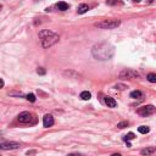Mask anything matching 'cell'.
<instances>
[{
    "label": "cell",
    "mask_w": 156,
    "mask_h": 156,
    "mask_svg": "<svg viewBox=\"0 0 156 156\" xmlns=\"http://www.w3.org/2000/svg\"><path fill=\"white\" fill-rule=\"evenodd\" d=\"M143 93H141L140 90H133L131 93V98L133 99H143Z\"/></svg>",
    "instance_id": "11"
},
{
    "label": "cell",
    "mask_w": 156,
    "mask_h": 156,
    "mask_svg": "<svg viewBox=\"0 0 156 156\" xmlns=\"http://www.w3.org/2000/svg\"><path fill=\"white\" fill-rule=\"evenodd\" d=\"M91 54L96 60H110L115 54V48L109 43H99L93 47Z\"/></svg>",
    "instance_id": "1"
},
{
    "label": "cell",
    "mask_w": 156,
    "mask_h": 156,
    "mask_svg": "<svg viewBox=\"0 0 156 156\" xmlns=\"http://www.w3.org/2000/svg\"><path fill=\"white\" fill-rule=\"evenodd\" d=\"M155 150H156V148H155Z\"/></svg>",
    "instance_id": "27"
},
{
    "label": "cell",
    "mask_w": 156,
    "mask_h": 156,
    "mask_svg": "<svg viewBox=\"0 0 156 156\" xmlns=\"http://www.w3.org/2000/svg\"><path fill=\"white\" fill-rule=\"evenodd\" d=\"M155 111H156V107L154 105H145V106L139 107L137 112H138V115H140V116L146 117V116H149V115H153Z\"/></svg>",
    "instance_id": "5"
},
{
    "label": "cell",
    "mask_w": 156,
    "mask_h": 156,
    "mask_svg": "<svg viewBox=\"0 0 156 156\" xmlns=\"http://www.w3.org/2000/svg\"><path fill=\"white\" fill-rule=\"evenodd\" d=\"M53 125H54V117L51 116V115H45V116L43 117V126L49 128Z\"/></svg>",
    "instance_id": "8"
},
{
    "label": "cell",
    "mask_w": 156,
    "mask_h": 156,
    "mask_svg": "<svg viewBox=\"0 0 156 156\" xmlns=\"http://www.w3.org/2000/svg\"><path fill=\"white\" fill-rule=\"evenodd\" d=\"M135 138V135H134V133H128L127 135H125L123 137V140H126V141H128V140H132V139H134Z\"/></svg>",
    "instance_id": "18"
},
{
    "label": "cell",
    "mask_w": 156,
    "mask_h": 156,
    "mask_svg": "<svg viewBox=\"0 0 156 156\" xmlns=\"http://www.w3.org/2000/svg\"><path fill=\"white\" fill-rule=\"evenodd\" d=\"M146 79H148L150 83H156V75L155 73H149L148 77H146Z\"/></svg>",
    "instance_id": "15"
},
{
    "label": "cell",
    "mask_w": 156,
    "mask_h": 156,
    "mask_svg": "<svg viewBox=\"0 0 156 156\" xmlns=\"http://www.w3.org/2000/svg\"><path fill=\"white\" fill-rule=\"evenodd\" d=\"M31 120H32V115L29 112H27V111L21 112L17 116V121L20 122V123H29Z\"/></svg>",
    "instance_id": "7"
},
{
    "label": "cell",
    "mask_w": 156,
    "mask_h": 156,
    "mask_svg": "<svg viewBox=\"0 0 156 156\" xmlns=\"http://www.w3.org/2000/svg\"><path fill=\"white\" fill-rule=\"evenodd\" d=\"M37 73L40 75V76H44L45 75V70H44L43 67H38V68H37Z\"/></svg>",
    "instance_id": "22"
},
{
    "label": "cell",
    "mask_w": 156,
    "mask_h": 156,
    "mask_svg": "<svg viewBox=\"0 0 156 156\" xmlns=\"http://www.w3.org/2000/svg\"><path fill=\"white\" fill-rule=\"evenodd\" d=\"M140 75L134 70H131V68H127V70H123L120 73V78L122 79H134V78H139Z\"/></svg>",
    "instance_id": "4"
},
{
    "label": "cell",
    "mask_w": 156,
    "mask_h": 156,
    "mask_svg": "<svg viewBox=\"0 0 156 156\" xmlns=\"http://www.w3.org/2000/svg\"><path fill=\"white\" fill-rule=\"evenodd\" d=\"M149 127H146V126H140L138 128V132L141 133V134H146V133H149Z\"/></svg>",
    "instance_id": "16"
},
{
    "label": "cell",
    "mask_w": 156,
    "mask_h": 156,
    "mask_svg": "<svg viewBox=\"0 0 156 156\" xmlns=\"http://www.w3.org/2000/svg\"><path fill=\"white\" fill-rule=\"evenodd\" d=\"M26 99L28 100V101H31V103H34L35 101V95L34 94H28L26 96Z\"/></svg>",
    "instance_id": "19"
},
{
    "label": "cell",
    "mask_w": 156,
    "mask_h": 156,
    "mask_svg": "<svg viewBox=\"0 0 156 156\" xmlns=\"http://www.w3.org/2000/svg\"><path fill=\"white\" fill-rule=\"evenodd\" d=\"M155 148H145V149H143L140 151V154L143 155V156H150L151 154H154L155 153Z\"/></svg>",
    "instance_id": "10"
},
{
    "label": "cell",
    "mask_w": 156,
    "mask_h": 156,
    "mask_svg": "<svg viewBox=\"0 0 156 156\" xmlns=\"http://www.w3.org/2000/svg\"><path fill=\"white\" fill-rule=\"evenodd\" d=\"M111 156H122V155L121 154H112Z\"/></svg>",
    "instance_id": "25"
},
{
    "label": "cell",
    "mask_w": 156,
    "mask_h": 156,
    "mask_svg": "<svg viewBox=\"0 0 156 156\" xmlns=\"http://www.w3.org/2000/svg\"><path fill=\"white\" fill-rule=\"evenodd\" d=\"M117 127L120 128V129H122V128H126V127H128V122L127 121H123V122H120L117 125Z\"/></svg>",
    "instance_id": "21"
},
{
    "label": "cell",
    "mask_w": 156,
    "mask_h": 156,
    "mask_svg": "<svg viewBox=\"0 0 156 156\" xmlns=\"http://www.w3.org/2000/svg\"><path fill=\"white\" fill-rule=\"evenodd\" d=\"M57 9L59 10H61V11H66V10H68V4H66V3H63V1H60V3H57Z\"/></svg>",
    "instance_id": "13"
},
{
    "label": "cell",
    "mask_w": 156,
    "mask_h": 156,
    "mask_svg": "<svg viewBox=\"0 0 156 156\" xmlns=\"http://www.w3.org/2000/svg\"><path fill=\"white\" fill-rule=\"evenodd\" d=\"M105 104L107 105V107H112V109L117 106L116 100L113 98H111V96H105Z\"/></svg>",
    "instance_id": "9"
},
{
    "label": "cell",
    "mask_w": 156,
    "mask_h": 156,
    "mask_svg": "<svg viewBox=\"0 0 156 156\" xmlns=\"http://www.w3.org/2000/svg\"><path fill=\"white\" fill-rule=\"evenodd\" d=\"M113 88L116 89V90H125L127 88V85H125V84H116Z\"/></svg>",
    "instance_id": "20"
},
{
    "label": "cell",
    "mask_w": 156,
    "mask_h": 156,
    "mask_svg": "<svg viewBox=\"0 0 156 156\" xmlns=\"http://www.w3.org/2000/svg\"><path fill=\"white\" fill-rule=\"evenodd\" d=\"M106 4H107V5H117V4H120V5H122V1H121V0H106Z\"/></svg>",
    "instance_id": "17"
},
{
    "label": "cell",
    "mask_w": 156,
    "mask_h": 156,
    "mask_svg": "<svg viewBox=\"0 0 156 156\" xmlns=\"http://www.w3.org/2000/svg\"><path fill=\"white\" fill-rule=\"evenodd\" d=\"M121 25L120 20H103L100 22H95L94 26L96 28H101V29H115Z\"/></svg>",
    "instance_id": "3"
},
{
    "label": "cell",
    "mask_w": 156,
    "mask_h": 156,
    "mask_svg": "<svg viewBox=\"0 0 156 156\" xmlns=\"http://www.w3.org/2000/svg\"><path fill=\"white\" fill-rule=\"evenodd\" d=\"M67 156H81V155L77 154V153H73V154H70V155H67Z\"/></svg>",
    "instance_id": "24"
},
{
    "label": "cell",
    "mask_w": 156,
    "mask_h": 156,
    "mask_svg": "<svg viewBox=\"0 0 156 156\" xmlns=\"http://www.w3.org/2000/svg\"><path fill=\"white\" fill-rule=\"evenodd\" d=\"M81 98L82 99H83V100H89L90 98H91V94L89 93V91H82V93H81Z\"/></svg>",
    "instance_id": "14"
},
{
    "label": "cell",
    "mask_w": 156,
    "mask_h": 156,
    "mask_svg": "<svg viewBox=\"0 0 156 156\" xmlns=\"http://www.w3.org/2000/svg\"><path fill=\"white\" fill-rule=\"evenodd\" d=\"M39 38L42 40V47L43 48H49L53 47L54 44H56L59 42V35L55 34L54 32L49 31V29H44L39 32Z\"/></svg>",
    "instance_id": "2"
},
{
    "label": "cell",
    "mask_w": 156,
    "mask_h": 156,
    "mask_svg": "<svg viewBox=\"0 0 156 156\" xmlns=\"http://www.w3.org/2000/svg\"><path fill=\"white\" fill-rule=\"evenodd\" d=\"M18 148H21V144L16 143V141H4L0 144V149L3 150H15Z\"/></svg>",
    "instance_id": "6"
},
{
    "label": "cell",
    "mask_w": 156,
    "mask_h": 156,
    "mask_svg": "<svg viewBox=\"0 0 156 156\" xmlns=\"http://www.w3.org/2000/svg\"><path fill=\"white\" fill-rule=\"evenodd\" d=\"M35 153H37L35 150H32V151H27V155H28V156H29V155H34Z\"/></svg>",
    "instance_id": "23"
},
{
    "label": "cell",
    "mask_w": 156,
    "mask_h": 156,
    "mask_svg": "<svg viewBox=\"0 0 156 156\" xmlns=\"http://www.w3.org/2000/svg\"><path fill=\"white\" fill-rule=\"evenodd\" d=\"M89 10V6L87 5V4H81L79 6H78V13H84V12H87Z\"/></svg>",
    "instance_id": "12"
},
{
    "label": "cell",
    "mask_w": 156,
    "mask_h": 156,
    "mask_svg": "<svg viewBox=\"0 0 156 156\" xmlns=\"http://www.w3.org/2000/svg\"><path fill=\"white\" fill-rule=\"evenodd\" d=\"M133 1H134V3H139L140 0H133Z\"/></svg>",
    "instance_id": "26"
}]
</instances>
